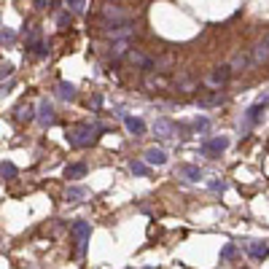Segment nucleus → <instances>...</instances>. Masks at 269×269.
<instances>
[{
	"label": "nucleus",
	"mask_w": 269,
	"mask_h": 269,
	"mask_svg": "<svg viewBox=\"0 0 269 269\" xmlns=\"http://www.w3.org/2000/svg\"><path fill=\"white\" fill-rule=\"evenodd\" d=\"M97 132H102V127H92V124H81V127L67 132V143L76 148H86L97 140Z\"/></svg>",
	"instance_id": "f257e3e1"
},
{
	"label": "nucleus",
	"mask_w": 269,
	"mask_h": 269,
	"mask_svg": "<svg viewBox=\"0 0 269 269\" xmlns=\"http://www.w3.org/2000/svg\"><path fill=\"white\" fill-rule=\"evenodd\" d=\"M232 67H229V65H218V67H213L210 73H207L205 76V86H210V89H223L229 84V78H232Z\"/></svg>",
	"instance_id": "f03ea898"
},
{
	"label": "nucleus",
	"mask_w": 269,
	"mask_h": 269,
	"mask_svg": "<svg viewBox=\"0 0 269 269\" xmlns=\"http://www.w3.org/2000/svg\"><path fill=\"white\" fill-rule=\"evenodd\" d=\"M226 148H229V137L218 134V137H210V140L202 143V148H199V151L205 153V156L216 159V156H221V151H226Z\"/></svg>",
	"instance_id": "7ed1b4c3"
},
{
	"label": "nucleus",
	"mask_w": 269,
	"mask_h": 269,
	"mask_svg": "<svg viewBox=\"0 0 269 269\" xmlns=\"http://www.w3.org/2000/svg\"><path fill=\"white\" fill-rule=\"evenodd\" d=\"M102 19H105L108 24H127L129 22V14H124L118 6L108 3V6H102Z\"/></svg>",
	"instance_id": "20e7f679"
},
{
	"label": "nucleus",
	"mask_w": 269,
	"mask_h": 269,
	"mask_svg": "<svg viewBox=\"0 0 269 269\" xmlns=\"http://www.w3.org/2000/svg\"><path fill=\"white\" fill-rule=\"evenodd\" d=\"M253 57L248 51H240V54H234V59H232V65H229V67H232L234 73H242V70H248V67H253Z\"/></svg>",
	"instance_id": "39448f33"
},
{
	"label": "nucleus",
	"mask_w": 269,
	"mask_h": 269,
	"mask_svg": "<svg viewBox=\"0 0 269 269\" xmlns=\"http://www.w3.org/2000/svg\"><path fill=\"white\" fill-rule=\"evenodd\" d=\"M127 59H129V65L140 67V70H153V59L146 57V54H140V51H129Z\"/></svg>",
	"instance_id": "423d86ee"
},
{
	"label": "nucleus",
	"mask_w": 269,
	"mask_h": 269,
	"mask_svg": "<svg viewBox=\"0 0 269 269\" xmlns=\"http://www.w3.org/2000/svg\"><path fill=\"white\" fill-rule=\"evenodd\" d=\"M70 232H73V237H78V242H81V245H86L89 234H92V226H89V221H76L70 226Z\"/></svg>",
	"instance_id": "0eeeda50"
},
{
	"label": "nucleus",
	"mask_w": 269,
	"mask_h": 269,
	"mask_svg": "<svg viewBox=\"0 0 269 269\" xmlns=\"http://www.w3.org/2000/svg\"><path fill=\"white\" fill-rule=\"evenodd\" d=\"M153 132H156L159 137H172V134H175V124H172L170 118H156V121H153Z\"/></svg>",
	"instance_id": "6e6552de"
},
{
	"label": "nucleus",
	"mask_w": 269,
	"mask_h": 269,
	"mask_svg": "<svg viewBox=\"0 0 269 269\" xmlns=\"http://www.w3.org/2000/svg\"><path fill=\"white\" fill-rule=\"evenodd\" d=\"M251 57H253V62H256V65H264L269 59V43L267 41H258L256 46L251 49Z\"/></svg>",
	"instance_id": "1a4fd4ad"
},
{
	"label": "nucleus",
	"mask_w": 269,
	"mask_h": 269,
	"mask_svg": "<svg viewBox=\"0 0 269 269\" xmlns=\"http://www.w3.org/2000/svg\"><path fill=\"white\" fill-rule=\"evenodd\" d=\"M143 159H146L148 164H153V167H162V164H167V153H164L162 148H148V151L143 153Z\"/></svg>",
	"instance_id": "9d476101"
},
{
	"label": "nucleus",
	"mask_w": 269,
	"mask_h": 269,
	"mask_svg": "<svg viewBox=\"0 0 269 269\" xmlns=\"http://www.w3.org/2000/svg\"><path fill=\"white\" fill-rule=\"evenodd\" d=\"M86 175V164L84 162H76V164H67L65 167V178L67 181H78V178H84Z\"/></svg>",
	"instance_id": "9b49d317"
},
{
	"label": "nucleus",
	"mask_w": 269,
	"mask_h": 269,
	"mask_svg": "<svg viewBox=\"0 0 269 269\" xmlns=\"http://www.w3.org/2000/svg\"><path fill=\"white\" fill-rule=\"evenodd\" d=\"M38 121L43 124V127H49V124H54V108L49 100H43L41 102V111H38Z\"/></svg>",
	"instance_id": "f8f14e48"
},
{
	"label": "nucleus",
	"mask_w": 269,
	"mask_h": 269,
	"mask_svg": "<svg viewBox=\"0 0 269 269\" xmlns=\"http://www.w3.org/2000/svg\"><path fill=\"white\" fill-rule=\"evenodd\" d=\"M221 102H226V97H223L221 92H213V94L199 97V108H216V105H221Z\"/></svg>",
	"instance_id": "ddd939ff"
},
{
	"label": "nucleus",
	"mask_w": 269,
	"mask_h": 269,
	"mask_svg": "<svg viewBox=\"0 0 269 269\" xmlns=\"http://www.w3.org/2000/svg\"><path fill=\"white\" fill-rule=\"evenodd\" d=\"M245 251L251 253L253 258H264L269 253V245H264V242H256V240H251V242H245Z\"/></svg>",
	"instance_id": "4468645a"
},
{
	"label": "nucleus",
	"mask_w": 269,
	"mask_h": 269,
	"mask_svg": "<svg viewBox=\"0 0 269 269\" xmlns=\"http://www.w3.org/2000/svg\"><path fill=\"white\" fill-rule=\"evenodd\" d=\"M124 124H127V129H129L132 134H146V121H143V118L127 116V118H124Z\"/></svg>",
	"instance_id": "2eb2a0df"
},
{
	"label": "nucleus",
	"mask_w": 269,
	"mask_h": 269,
	"mask_svg": "<svg viewBox=\"0 0 269 269\" xmlns=\"http://www.w3.org/2000/svg\"><path fill=\"white\" fill-rule=\"evenodd\" d=\"M86 197H89V191L84 186H70L65 191V199H67V202H81V199H86Z\"/></svg>",
	"instance_id": "dca6fc26"
},
{
	"label": "nucleus",
	"mask_w": 269,
	"mask_h": 269,
	"mask_svg": "<svg viewBox=\"0 0 269 269\" xmlns=\"http://www.w3.org/2000/svg\"><path fill=\"white\" fill-rule=\"evenodd\" d=\"M178 172H181L186 181H202V170H199V167H194V164H183Z\"/></svg>",
	"instance_id": "f3484780"
},
{
	"label": "nucleus",
	"mask_w": 269,
	"mask_h": 269,
	"mask_svg": "<svg viewBox=\"0 0 269 269\" xmlns=\"http://www.w3.org/2000/svg\"><path fill=\"white\" fill-rule=\"evenodd\" d=\"M146 86L148 89H167V86H170V81H167L164 76H153V73H151V76L146 78Z\"/></svg>",
	"instance_id": "a211bd4d"
},
{
	"label": "nucleus",
	"mask_w": 269,
	"mask_h": 269,
	"mask_svg": "<svg viewBox=\"0 0 269 269\" xmlns=\"http://www.w3.org/2000/svg\"><path fill=\"white\" fill-rule=\"evenodd\" d=\"M57 94H59V97H62V100H73V97H76V86H73V84H59V86H57Z\"/></svg>",
	"instance_id": "6ab92c4d"
},
{
	"label": "nucleus",
	"mask_w": 269,
	"mask_h": 269,
	"mask_svg": "<svg viewBox=\"0 0 269 269\" xmlns=\"http://www.w3.org/2000/svg\"><path fill=\"white\" fill-rule=\"evenodd\" d=\"M17 118H19V121H33V118H35L33 105H19L17 108Z\"/></svg>",
	"instance_id": "aec40b11"
},
{
	"label": "nucleus",
	"mask_w": 269,
	"mask_h": 269,
	"mask_svg": "<svg viewBox=\"0 0 269 269\" xmlns=\"http://www.w3.org/2000/svg\"><path fill=\"white\" fill-rule=\"evenodd\" d=\"M129 170H132L137 178H143V175H148V162H146V159H143V162H137V159H134V162L129 164Z\"/></svg>",
	"instance_id": "412c9836"
},
{
	"label": "nucleus",
	"mask_w": 269,
	"mask_h": 269,
	"mask_svg": "<svg viewBox=\"0 0 269 269\" xmlns=\"http://www.w3.org/2000/svg\"><path fill=\"white\" fill-rule=\"evenodd\" d=\"M65 6L70 8L73 14H84L86 11V0H65Z\"/></svg>",
	"instance_id": "4be33fe9"
},
{
	"label": "nucleus",
	"mask_w": 269,
	"mask_h": 269,
	"mask_svg": "<svg viewBox=\"0 0 269 269\" xmlns=\"http://www.w3.org/2000/svg\"><path fill=\"white\" fill-rule=\"evenodd\" d=\"M0 172H3V178H6V181H11V178H17V167H14L11 162H3V167H0Z\"/></svg>",
	"instance_id": "5701e85b"
},
{
	"label": "nucleus",
	"mask_w": 269,
	"mask_h": 269,
	"mask_svg": "<svg viewBox=\"0 0 269 269\" xmlns=\"http://www.w3.org/2000/svg\"><path fill=\"white\" fill-rule=\"evenodd\" d=\"M234 253H237V245H234V242H229V245H223V251H221V258H232Z\"/></svg>",
	"instance_id": "b1692460"
},
{
	"label": "nucleus",
	"mask_w": 269,
	"mask_h": 269,
	"mask_svg": "<svg viewBox=\"0 0 269 269\" xmlns=\"http://www.w3.org/2000/svg\"><path fill=\"white\" fill-rule=\"evenodd\" d=\"M207 127H210V121H207V118H197V121H194V129H197V132H205Z\"/></svg>",
	"instance_id": "393cba45"
},
{
	"label": "nucleus",
	"mask_w": 269,
	"mask_h": 269,
	"mask_svg": "<svg viewBox=\"0 0 269 269\" xmlns=\"http://www.w3.org/2000/svg\"><path fill=\"white\" fill-rule=\"evenodd\" d=\"M11 41H14V30L3 27V46H6V43H11Z\"/></svg>",
	"instance_id": "a878e982"
},
{
	"label": "nucleus",
	"mask_w": 269,
	"mask_h": 269,
	"mask_svg": "<svg viewBox=\"0 0 269 269\" xmlns=\"http://www.w3.org/2000/svg\"><path fill=\"white\" fill-rule=\"evenodd\" d=\"M210 188L213 191H223L226 186H223V181H210Z\"/></svg>",
	"instance_id": "bb28decb"
},
{
	"label": "nucleus",
	"mask_w": 269,
	"mask_h": 269,
	"mask_svg": "<svg viewBox=\"0 0 269 269\" xmlns=\"http://www.w3.org/2000/svg\"><path fill=\"white\" fill-rule=\"evenodd\" d=\"M11 70H14L11 65H6V62H3V78H8V76H11Z\"/></svg>",
	"instance_id": "cd10ccee"
},
{
	"label": "nucleus",
	"mask_w": 269,
	"mask_h": 269,
	"mask_svg": "<svg viewBox=\"0 0 269 269\" xmlns=\"http://www.w3.org/2000/svg\"><path fill=\"white\" fill-rule=\"evenodd\" d=\"M264 41H267V43H269V35H267V38H264Z\"/></svg>",
	"instance_id": "c85d7f7f"
}]
</instances>
